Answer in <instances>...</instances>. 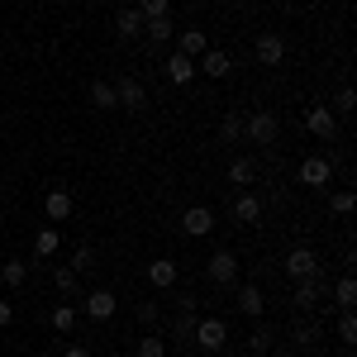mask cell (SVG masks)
<instances>
[{
	"label": "cell",
	"instance_id": "6da1fadb",
	"mask_svg": "<svg viewBox=\"0 0 357 357\" xmlns=\"http://www.w3.org/2000/svg\"><path fill=\"white\" fill-rule=\"evenodd\" d=\"M276 134H281V119H276L272 110H252V114H243V138H248V143H257V148H272Z\"/></svg>",
	"mask_w": 357,
	"mask_h": 357
},
{
	"label": "cell",
	"instance_id": "7a4b0ae2",
	"mask_svg": "<svg viewBox=\"0 0 357 357\" xmlns=\"http://www.w3.org/2000/svg\"><path fill=\"white\" fill-rule=\"evenodd\" d=\"M286 276L291 281H305V276H319V252L310 243H296L286 252Z\"/></svg>",
	"mask_w": 357,
	"mask_h": 357
},
{
	"label": "cell",
	"instance_id": "3957f363",
	"mask_svg": "<svg viewBox=\"0 0 357 357\" xmlns=\"http://www.w3.org/2000/svg\"><path fill=\"white\" fill-rule=\"evenodd\" d=\"M252 57H257L262 67H281V62H286V38H281L276 29L257 33V38H252Z\"/></svg>",
	"mask_w": 357,
	"mask_h": 357
},
{
	"label": "cell",
	"instance_id": "277c9868",
	"mask_svg": "<svg viewBox=\"0 0 357 357\" xmlns=\"http://www.w3.org/2000/svg\"><path fill=\"white\" fill-rule=\"evenodd\" d=\"M329 296V286H324V276H305V281H296V291H291V305L296 310H319V301Z\"/></svg>",
	"mask_w": 357,
	"mask_h": 357
},
{
	"label": "cell",
	"instance_id": "5b68a950",
	"mask_svg": "<svg viewBox=\"0 0 357 357\" xmlns=\"http://www.w3.org/2000/svg\"><path fill=\"white\" fill-rule=\"evenodd\" d=\"M195 348H205V353H220L224 343H229V324L224 319H195Z\"/></svg>",
	"mask_w": 357,
	"mask_h": 357
},
{
	"label": "cell",
	"instance_id": "8992f818",
	"mask_svg": "<svg viewBox=\"0 0 357 357\" xmlns=\"http://www.w3.org/2000/svg\"><path fill=\"white\" fill-rule=\"evenodd\" d=\"M114 310H119V296L105 291V286H96V291L82 301V314H86V319H96V324H100V319H114Z\"/></svg>",
	"mask_w": 357,
	"mask_h": 357
},
{
	"label": "cell",
	"instance_id": "52a82bcc",
	"mask_svg": "<svg viewBox=\"0 0 357 357\" xmlns=\"http://www.w3.org/2000/svg\"><path fill=\"white\" fill-rule=\"evenodd\" d=\"M205 276H210L215 286H234V281H238V257H234L229 248H220V252L205 262Z\"/></svg>",
	"mask_w": 357,
	"mask_h": 357
},
{
	"label": "cell",
	"instance_id": "ba28073f",
	"mask_svg": "<svg viewBox=\"0 0 357 357\" xmlns=\"http://www.w3.org/2000/svg\"><path fill=\"white\" fill-rule=\"evenodd\" d=\"M114 100H119V110L138 114L143 105H148V91H143V82H138V77H119V82H114Z\"/></svg>",
	"mask_w": 357,
	"mask_h": 357
},
{
	"label": "cell",
	"instance_id": "9c48e42d",
	"mask_svg": "<svg viewBox=\"0 0 357 357\" xmlns=\"http://www.w3.org/2000/svg\"><path fill=\"white\" fill-rule=\"evenodd\" d=\"M195 72H205L210 82H224V77L234 72V57L224 53V48H205V53L195 57Z\"/></svg>",
	"mask_w": 357,
	"mask_h": 357
},
{
	"label": "cell",
	"instance_id": "30bf717a",
	"mask_svg": "<svg viewBox=\"0 0 357 357\" xmlns=\"http://www.w3.org/2000/svg\"><path fill=\"white\" fill-rule=\"evenodd\" d=\"M296 176H301V181L310 186V191H324V186L333 181V167H329V158H305Z\"/></svg>",
	"mask_w": 357,
	"mask_h": 357
},
{
	"label": "cell",
	"instance_id": "8fae6325",
	"mask_svg": "<svg viewBox=\"0 0 357 357\" xmlns=\"http://www.w3.org/2000/svg\"><path fill=\"white\" fill-rule=\"evenodd\" d=\"M181 229H186L191 238H205V234H215V210H210V205H191V210L181 215Z\"/></svg>",
	"mask_w": 357,
	"mask_h": 357
},
{
	"label": "cell",
	"instance_id": "7c38bea8",
	"mask_svg": "<svg viewBox=\"0 0 357 357\" xmlns=\"http://www.w3.org/2000/svg\"><path fill=\"white\" fill-rule=\"evenodd\" d=\"M305 129L314 138H333V129H338V114L329 110V105H310L305 110Z\"/></svg>",
	"mask_w": 357,
	"mask_h": 357
},
{
	"label": "cell",
	"instance_id": "4fadbf2b",
	"mask_svg": "<svg viewBox=\"0 0 357 357\" xmlns=\"http://www.w3.org/2000/svg\"><path fill=\"white\" fill-rule=\"evenodd\" d=\"M143 33H148V43H153V48H167V43L176 38V20H172V15H158V20H143Z\"/></svg>",
	"mask_w": 357,
	"mask_h": 357
},
{
	"label": "cell",
	"instance_id": "5bb4252c",
	"mask_svg": "<svg viewBox=\"0 0 357 357\" xmlns=\"http://www.w3.org/2000/svg\"><path fill=\"white\" fill-rule=\"evenodd\" d=\"M176 276H181V267H176L172 257H158V262H148V286H158V291L176 286Z\"/></svg>",
	"mask_w": 357,
	"mask_h": 357
},
{
	"label": "cell",
	"instance_id": "9a60e30c",
	"mask_svg": "<svg viewBox=\"0 0 357 357\" xmlns=\"http://www.w3.org/2000/svg\"><path fill=\"white\" fill-rule=\"evenodd\" d=\"M162 72H167V82H176V86H186V82H195V62L186 53H172L162 62Z\"/></svg>",
	"mask_w": 357,
	"mask_h": 357
},
{
	"label": "cell",
	"instance_id": "2e32d148",
	"mask_svg": "<svg viewBox=\"0 0 357 357\" xmlns=\"http://www.w3.org/2000/svg\"><path fill=\"white\" fill-rule=\"evenodd\" d=\"M172 43H176V53H186V57H191V62H195V57H200V53H205V48H210V38H205L200 29H181V33H176Z\"/></svg>",
	"mask_w": 357,
	"mask_h": 357
},
{
	"label": "cell",
	"instance_id": "e0dca14e",
	"mask_svg": "<svg viewBox=\"0 0 357 357\" xmlns=\"http://www.w3.org/2000/svg\"><path fill=\"white\" fill-rule=\"evenodd\" d=\"M43 215L57 220V224L72 220V195H67V191H48V195H43Z\"/></svg>",
	"mask_w": 357,
	"mask_h": 357
},
{
	"label": "cell",
	"instance_id": "ac0fdd59",
	"mask_svg": "<svg viewBox=\"0 0 357 357\" xmlns=\"http://www.w3.org/2000/svg\"><path fill=\"white\" fill-rule=\"evenodd\" d=\"M114 33H119V38H138V33H143V15H138L134 5H124V10L114 15Z\"/></svg>",
	"mask_w": 357,
	"mask_h": 357
},
{
	"label": "cell",
	"instance_id": "d6986e66",
	"mask_svg": "<svg viewBox=\"0 0 357 357\" xmlns=\"http://www.w3.org/2000/svg\"><path fill=\"white\" fill-rule=\"evenodd\" d=\"M276 348V329H267V324H252V333H248V353L252 357H267Z\"/></svg>",
	"mask_w": 357,
	"mask_h": 357
},
{
	"label": "cell",
	"instance_id": "ffe728a7",
	"mask_svg": "<svg viewBox=\"0 0 357 357\" xmlns=\"http://www.w3.org/2000/svg\"><path fill=\"white\" fill-rule=\"evenodd\" d=\"M234 220H238V224H257V220H262V200L243 191L238 200H234Z\"/></svg>",
	"mask_w": 357,
	"mask_h": 357
},
{
	"label": "cell",
	"instance_id": "44dd1931",
	"mask_svg": "<svg viewBox=\"0 0 357 357\" xmlns=\"http://www.w3.org/2000/svg\"><path fill=\"white\" fill-rule=\"evenodd\" d=\"M57 248H62V234H57L53 224L33 234V257H57Z\"/></svg>",
	"mask_w": 357,
	"mask_h": 357
},
{
	"label": "cell",
	"instance_id": "7402d4cb",
	"mask_svg": "<svg viewBox=\"0 0 357 357\" xmlns=\"http://www.w3.org/2000/svg\"><path fill=\"white\" fill-rule=\"evenodd\" d=\"M238 310H243L248 319H262V310H267L262 291H257V286H238Z\"/></svg>",
	"mask_w": 357,
	"mask_h": 357
},
{
	"label": "cell",
	"instance_id": "603a6c76",
	"mask_svg": "<svg viewBox=\"0 0 357 357\" xmlns=\"http://www.w3.org/2000/svg\"><path fill=\"white\" fill-rule=\"evenodd\" d=\"M172 333H176V343H191V338H195V305H181V310H176Z\"/></svg>",
	"mask_w": 357,
	"mask_h": 357
},
{
	"label": "cell",
	"instance_id": "cb8c5ba5",
	"mask_svg": "<svg viewBox=\"0 0 357 357\" xmlns=\"http://www.w3.org/2000/svg\"><path fill=\"white\" fill-rule=\"evenodd\" d=\"M319 324H314V319H301V324H291V348H314V343H319Z\"/></svg>",
	"mask_w": 357,
	"mask_h": 357
},
{
	"label": "cell",
	"instance_id": "d4e9b609",
	"mask_svg": "<svg viewBox=\"0 0 357 357\" xmlns=\"http://www.w3.org/2000/svg\"><path fill=\"white\" fill-rule=\"evenodd\" d=\"M24 276H29V262H24V257H10V262L0 267V281H5L10 291H20V286H24Z\"/></svg>",
	"mask_w": 357,
	"mask_h": 357
},
{
	"label": "cell",
	"instance_id": "484cf974",
	"mask_svg": "<svg viewBox=\"0 0 357 357\" xmlns=\"http://www.w3.org/2000/svg\"><path fill=\"white\" fill-rule=\"evenodd\" d=\"M53 286L62 291V301H67V296H77V291H82V276H77L72 267H67V262H62V267H53Z\"/></svg>",
	"mask_w": 357,
	"mask_h": 357
},
{
	"label": "cell",
	"instance_id": "4316f807",
	"mask_svg": "<svg viewBox=\"0 0 357 357\" xmlns=\"http://www.w3.org/2000/svg\"><path fill=\"white\" fill-rule=\"evenodd\" d=\"M48 324H53L57 333H72V329H77V305H67V301H62V305H53Z\"/></svg>",
	"mask_w": 357,
	"mask_h": 357
},
{
	"label": "cell",
	"instance_id": "83f0119b",
	"mask_svg": "<svg viewBox=\"0 0 357 357\" xmlns=\"http://www.w3.org/2000/svg\"><path fill=\"white\" fill-rule=\"evenodd\" d=\"M229 181H234V186H252V181H257L252 158H234V162H229Z\"/></svg>",
	"mask_w": 357,
	"mask_h": 357
},
{
	"label": "cell",
	"instance_id": "f1b7e54d",
	"mask_svg": "<svg viewBox=\"0 0 357 357\" xmlns=\"http://www.w3.org/2000/svg\"><path fill=\"white\" fill-rule=\"evenodd\" d=\"M134 357H167V338L162 333H143L134 343Z\"/></svg>",
	"mask_w": 357,
	"mask_h": 357
},
{
	"label": "cell",
	"instance_id": "f546056e",
	"mask_svg": "<svg viewBox=\"0 0 357 357\" xmlns=\"http://www.w3.org/2000/svg\"><path fill=\"white\" fill-rule=\"evenodd\" d=\"M333 305H338V310H353V305H357V281H353V276H338V286H333Z\"/></svg>",
	"mask_w": 357,
	"mask_h": 357
},
{
	"label": "cell",
	"instance_id": "4dcf8cb0",
	"mask_svg": "<svg viewBox=\"0 0 357 357\" xmlns=\"http://www.w3.org/2000/svg\"><path fill=\"white\" fill-rule=\"evenodd\" d=\"M333 333H338V343H343V348H353V343H357V314H353V310H343V314H338Z\"/></svg>",
	"mask_w": 357,
	"mask_h": 357
},
{
	"label": "cell",
	"instance_id": "1f68e13d",
	"mask_svg": "<svg viewBox=\"0 0 357 357\" xmlns=\"http://www.w3.org/2000/svg\"><path fill=\"white\" fill-rule=\"evenodd\" d=\"M91 100H96L100 110H119V100H114V82H96V86H91Z\"/></svg>",
	"mask_w": 357,
	"mask_h": 357
},
{
	"label": "cell",
	"instance_id": "d6a6232c",
	"mask_svg": "<svg viewBox=\"0 0 357 357\" xmlns=\"http://www.w3.org/2000/svg\"><path fill=\"white\" fill-rule=\"evenodd\" d=\"M67 267H72L77 276H82V272H91V267H96V248H91V243H82L77 252H72V262H67Z\"/></svg>",
	"mask_w": 357,
	"mask_h": 357
},
{
	"label": "cell",
	"instance_id": "836d02e7",
	"mask_svg": "<svg viewBox=\"0 0 357 357\" xmlns=\"http://www.w3.org/2000/svg\"><path fill=\"white\" fill-rule=\"evenodd\" d=\"M220 138H224V143H238V138H243V114H224Z\"/></svg>",
	"mask_w": 357,
	"mask_h": 357
},
{
	"label": "cell",
	"instance_id": "e575fe53",
	"mask_svg": "<svg viewBox=\"0 0 357 357\" xmlns=\"http://www.w3.org/2000/svg\"><path fill=\"white\" fill-rule=\"evenodd\" d=\"M333 114H353L357 110V96H353V86H338V96H333Z\"/></svg>",
	"mask_w": 357,
	"mask_h": 357
},
{
	"label": "cell",
	"instance_id": "d590c367",
	"mask_svg": "<svg viewBox=\"0 0 357 357\" xmlns=\"http://www.w3.org/2000/svg\"><path fill=\"white\" fill-rule=\"evenodd\" d=\"M143 20H158V15H172V0H138L134 5Z\"/></svg>",
	"mask_w": 357,
	"mask_h": 357
},
{
	"label": "cell",
	"instance_id": "8d00e7d4",
	"mask_svg": "<svg viewBox=\"0 0 357 357\" xmlns=\"http://www.w3.org/2000/svg\"><path fill=\"white\" fill-rule=\"evenodd\" d=\"M134 319H138V324H143V329H153V324H158V301H138Z\"/></svg>",
	"mask_w": 357,
	"mask_h": 357
},
{
	"label": "cell",
	"instance_id": "74e56055",
	"mask_svg": "<svg viewBox=\"0 0 357 357\" xmlns=\"http://www.w3.org/2000/svg\"><path fill=\"white\" fill-rule=\"evenodd\" d=\"M353 205H357L353 191H338V195L329 200V210H333V215H353Z\"/></svg>",
	"mask_w": 357,
	"mask_h": 357
},
{
	"label": "cell",
	"instance_id": "f35d334b",
	"mask_svg": "<svg viewBox=\"0 0 357 357\" xmlns=\"http://www.w3.org/2000/svg\"><path fill=\"white\" fill-rule=\"evenodd\" d=\"M10 319H15V305H10V301H5V296H0V329H5Z\"/></svg>",
	"mask_w": 357,
	"mask_h": 357
},
{
	"label": "cell",
	"instance_id": "ab89813d",
	"mask_svg": "<svg viewBox=\"0 0 357 357\" xmlns=\"http://www.w3.org/2000/svg\"><path fill=\"white\" fill-rule=\"evenodd\" d=\"M62 357H91V348H82V343H67V348H62Z\"/></svg>",
	"mask_w": 357,
	"mask_h": 357
},
{
	"label": "cell",
	"instance_id": "60d3db41",
	"mask_svg": "<svg viewBox=\"0 0 357 357\" xmlns=\"http://www.w3.org/2000/svg\"><path fill=\"white\" fill-rule=\"evenodd\" d=\"M267 357H301V353H296V348H281V353H276V348H272Z\"/></svg>",
	"mask_w": 357,
	"mask_h": 357
},
{
	"label": "cell",
	"instance_id": "b9f144b4",
	"mask_svg": "<svg viewBox=\"0 0 357 357\" xmlns=\"http://www.w3.org/2000/svg\"><path fill=\"white\" fill-rule=\"evenodd\" d=\"M119 5H134V0H119Z\"/></svg>",
	"mask_w": 357,
	"mask_h": 357
}]
</instances>
